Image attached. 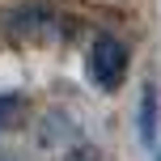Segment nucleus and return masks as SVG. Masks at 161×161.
Segmentation results:
<instances>
[{"label":"nucleus","mask_w":161,"mask_h":161,"mask_svg":"<svg viewBox=\"0 0 161 161\" xmlns=\"http://www.w3.org/2000/svg\"><path fill=\"white\" fill-rule=\"evenodd\" d=\"M4 34L17 42H34V47H64L72 38V17L59 13L51 4H21V8H8L4 17Z\"/></svg>","instance_id":"obj_1"},{"label":"nucleus","mask_w":161,"mask_h":161,"mask_svg":"<svg viewBox=\"0 0 161 161\" xmlns=\"http://www.w3.org/2000/svg\"><path fill=\"white\" fill-rule=\"evenodd\" d=\"M85 72L97 89H119L123 76H127V47H123L114 34H97L93 47H89V59H85Z\"/></svg>","instance_id":"obj_2"},{"label":"nucleus","mask_w":161,"mask_h":161,"mask_svg":"<svg viewBox=\"0 0 161 161\" xmlns=\"http://www.w3.org/2000/svg\"><path fill=\"white\" fill-rule=\"evenodd\" d=\"M153 127H157V89L144 85V97H140V140L153 144Z\"/></svg>","instance_id":"obj_3"},{"label":"nucleus","mask_w":161,"mask_h":161,"mask_svg":"<svg viewBox=\"0 0 161 161\" xmlns=\"http://www.w3.org/2000/svg\"><path fill=\"white\" fill-rule=\"evenodd\" d=\"M21 106H25V102H21L17 93H0V127H8V123L21 114Z\"/></svg>","instance_id":"obj_4"},{"label":"nucleus","mask_w":161,"mask_h":161,"mask_svg":"<svg viewBox=\"0 0 161 161\" xmlns=\"http://www.w3.org/2000/svg\"><path fill=\"white\" fill-rule=\"evenodd\" d=\"M68 161H102V157H97V153H89V148H76Z\"/></svg>","instance_id":"obj_5"},{"label":"nucleus","mask_w":161,"mask_h":161,"mask_svg":"<svg viewBox=\"0 0 161 161\" xmlns=\"http://www.w3.org/2000/svg\"><path fill=\"white\" fill-rule=\"evenodd\" d=\"M0 161H13V157H4V153H0Z\"/></svg>","instance_id":"obj_6"}]
</instances>
